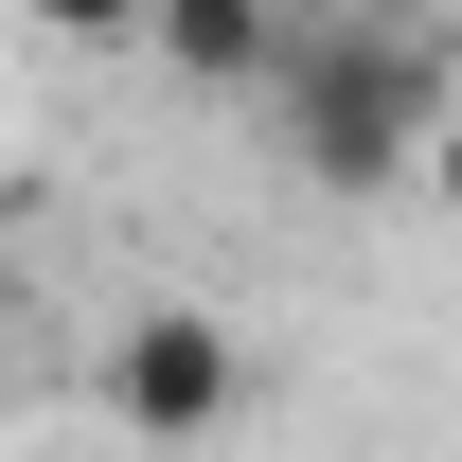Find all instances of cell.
<instances>
[{
  "label": "cell",
  "mask_w": 462,
  "mask_h": 462,
  "mask_svg": "<svg viewBox=\"0 0 462 462\" xmlns=\"http://www.w3.org/2000/svg\"><path fill=\"white\" fill-rule=\"evenodd\" d=\"M36 36H71V54H143V0H36Z\"/></svg>",
  "instance_id": "277c9868"
},
{
  "label": "cell",
  "mask_w": 462,
  "mask_h": 462,
  "mask_svg": "<svg viewBox=\"0 0 462 462\" xmlns=\"http://www.w3.org/2000/svg\"><path fill=\"white\" fill-rule=\"evenodd\" d=\"M267 18H338V0H267Z\"/></svg>",
  "instance_id": "5b68a950"
},
{
  "label": "cell",
  "mask_w": 462,
  "mask_h": 462,
  "mask_svg": "<svg viewBox=\"0 0 462 462\" xmlns=\"http://www.w3.org/2000/svg\"><path fill=\"white\" fill-rule=\"evenodd\" d=\"M267 36H285L267 0H143V54L214 71V89H249V71H267Z\"/></svg>",
  "instance_id": "3957f363"
},
{
  "label": "cell",
  "mask_w": 462,
  "mask_h": 462,
  "mask_svg": "<svg viewBox=\"0 0 462 462\" xmlns=\"http://www.w3.org/2000/svg\"><path fill=\"white\" fill-rule=\"evenodd\" d=\"M267 89H285V143L320 178H338V196H392L409 161H427V107H445V54H427V36H409V18H285V36H267Z\"/></svg>",
  "instance_id": "6da1fadb"
},
{
  "label": "cell",
  "mask_w": 462,
  "mask_h": 462,
  "mask_svg": "<svg viewBox=\"0 0 462 462\" xmlns=\"http://www.w3.org/2000/svg\"><path fill=\"white\" fill-rule=\"evenodd\" d=\"M107 409H125V427H214V409H231V338H214V320H143V338L107 356Z\"/></svg>",
  "instance_id": "7a4b0ae2"
}]
</instances>
